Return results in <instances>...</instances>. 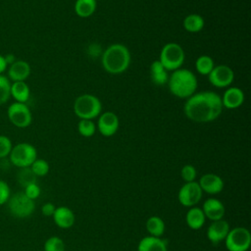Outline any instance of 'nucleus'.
Here are the masks:
<instances>
[{"label":"nucleus","instance_id":"25","mask_svg":"<svg viewBox=\"0 0 251 251\" xmlns=\"http://www.w3.org/2000/svg\"><path fill=\"white\" fill-rule=\"evenodd\" d=\"M145 226H146V230L149 232V234L152 236H156V237H161L166 230L165 222L158 216L150 217L146 221Z\"/></svg>","mask_w":251,"mask_h":251},{"label":"nucleus","instance_id":"17","mask_svg":"<svg viewBox=\"0 0 251 251\" xmlns=\"http://www.w3.org/2000/svg\"><path fill=\"white\" fill-rule=\"evenodd\" d=\"M222 99V104L223 107L232 110V109H236L239 108L243 102H244V93L243 91L239 88V87H228L223 97H221Z\"/></svg>","mask_w":251,"mask_h":251},{"label":"nucleus","instance_id":"20","mask_svg":"<svg viewBox=\"0 0 251 251\" xmlns=\"http://www.w3.org/2000/svg\"><path fill=\"white\" fill-rule=\"evenodd\" d=\"M206 221V217L201 208L191 207L185 215V222L188 227L194 230H198L203 227Z\"/></svg>","mask_w":251,"mask_h":251},{"label":"nucleus","instance_id":"5","mask_svg":"<svg viewBox=\"0 0 251 251\" xmlns=\"http://www.w3.org/2000/svg\"><path fill=\"white\" fill-rule=\"evenodd\" d=\"M184 58L185 54L182 47L176 42H169L163 46L159 61L168 72H174L181 68Z\"/></svg>","mask_w":251,"mask_h":251},{"label":"nucleus","instance_id":"8","mask_svg":"<svg viewBox=\"0 0 251 251\" xmlns=\"http://www.w3.org/2000/svg\"><path fill=\"white\" fill-rule=\"evenodd\" d=\"M225 244L228 251H247L251 244L250 231L243 226L229 229L225 239Z\"/></svg>","mask_w":251,"mask_h":251},{"label":"nucleus","instance_id":"28","mask_svg":"<svg viewBox=\"0 0 251 251\" xmlns=\"http://www.w3.org/2000/svg\"><path fill=\"white\" fill-rule=\"evenodd\" d=\"M11 97V81L10 79L0 75V105L6 103Z\"/></svg>","mask_w":251,"mask_h":251},{"label":"nucleus","instance_id":"19","mask_svg":"<svg viewBox=\"0 0 251 251\" xmlns=\"http://www.w3.org/2000/svg\"><path fill=\"white\" fill-rule=\"evenodd\" d=\"M137 251H168V243L161 237L145 236L139 241Z\"/></svg>","mask_w":251,"mask_h":251},{"label":"nucleus","instance_id":"16","mask_svg":"<svg viewBox=\"0 0 251 251\" xmlns=\"http://www.w3.org/2000/svg\"><path fill=\"white\" fill-rule=\"evenodd\" d=\"M8 67V78L13 82L25 81L31 72L29 64L24 60H16Z\"/></svg>","mask_w":251,"mask_h":251},{"label":"nucleus","instance_id":"27","mask_svg":"<svg viewBox=\"0 0 251 251\" xmlns=\"http://www.w3.org/2000/svg\"><path fill=\"white\" fill-rule=\"evenodd\" d=\"M77 130L83 137H91L96 131V125L92 120H80L77 125Z\"/></svg>","mask_w":251,"mask_h":251},{"label":"nucleus","instance_id":"24","mask_svg":"<svg viewBox=\"0 0 251 251\" xmlns=\"http://www.w3.org/2000/svg\"><path fill=\"white\" fill-rule=\"evenodd\" d=\"M96 0H76L75 3V12L80 18H88L96 10Z\"/></svg>","mask_w":251,"mask_h":251},{"label":"nucleus","instance_id":"31","mask_svg":"<svg viewBox=\"0 0 251 251\" xmlns=\"http://www.w3.org/2000/svg\"><path fill=\"white\" fill-rule=\"evenodd\" d=\"M29 168L36 176H44L49 173V164L44 159L36 158Z\"/></svg>","mask_w":251,"mask_h":251},{"label":"nucleus","instance_id":"1","mask_svg":"<svg viewBox=\"0 0 251 251\" xmlns=\"http://www.w3.org/2000/svg\"><path fill=\"white\" fill-rule=\"evenodd\" d=\"M221 96L210 90L194 93L188 97L183 106L187 119L194 123H210L217 120L223 112Z\"/></svg>","mask_w":251,"mask_h":251},{"label":"nucleus","instance_id":"2","mask_svg":"<svg viewBox=\"0 0 251 251\" xmlns=\"http://www.w3.org/2000/svg\"><path fill=\"white\" fill-rule=\"evenodd\" d=\"M130 52L122 43H113L102 53L103 69L111 75H120L126 72L130 65Z\"/></svg>","mask_w":251,"mask_h":251},{"label":"nucleus","instance_id":"22","mask_svg":"<svg viewBox=\"0 0 251 251\" xmlns=\"http://www.w3.org/2000/svg\"><path fill=\"white\" fill-rule=\"evenodd\" d=\"M30 90L25 81H14L11 83V96L15 102L25 103L29 99Z\"/></svg>","mask_w":251,"mask_h":251},{"label":"nucleus","instance_id":"15","mask_svg":"<svg viewBox=\"0 0 251 251\" xmlns=\"http://www.w3.org/2000/svg\"><path fill=\"white\" fill-rule=\"evenodd\" d=\"M206 219L213 221L222 220L225 216L226 208L222 201L217 198H208L201 208Z\"/></svg>","mask_w":251,"mask_h":251},{"label":"nucleus","instance_id":"18","mask_svg":"<svg viewBox=\"0 0 251 251\" xmlns=\"http://www.w3.org/2000/svg\"><path fill=\"white\" fill-rule=\"evenodd\" d=\"M52 217L55 225L60 228H64V229L72 227L75 220L74 212L66 206H61L56 208Z\"/></svg>","mask_w":251,"mask_h":251},{"label":"nucleus","instance_id":"36","mask_svg":"<svg viewBox=\"0 0 251 251\" xmlns=\"http://www.w3.org/2000/svg\"><path fill=\"white\" fill-rule=\"evenodd\" d=\"M55 209H56V207L54 206L53 203L47 202V203H45V204L42 205V207H41V213H42L44 216H46V217H51V216H53V214H54V212H55Z\"/></svg>","mask_w":251,"mask_h":251},{"label":"nucleus","instance_id":"21","mask_svg":"<svg viewBox=\"0 0 251 251\" xmlns=\"http://www.w3.org/2000/svg\"><path fill=\"white\" fill-rule=\"evenodd\" d=\"M150 77L155 85L162 86L168 83L169 75L168 71L163 67L159 60L153 61L150 65Z\"/></svg>","mask_w":251,"mask_h":251},{"label":"nucleus","instance_id":"30","mask_svg":"<svg viewBox=\"0 0 251 251\" xmlns=\"http://www.w3.org/2000/svg\"><path fill=\"white\" fill-rule=\"evenodd\" d=\"M44 251H65V243L58 236H50L44 242Z\"/></svg>","mask_w":251,"mask_h":251},{"label":"nucleus","instance_id":"12","mask_svg":"<svg viewBox=\"0 0 251 251\" xmlns=\"http://www.w3.org/2000/svg\"><path fill=\"white\" fill-rule=\"evenodd\" d=\"M119 126V118L114 112L107 111L99 115V119L97 122V129L103 136H113L118 131Z\"/></svg>","mask_w":251,"mask_h":251},{"label":"nucleus","instance_id":"13","mask_svg":"<svg viewBox=\"0 0 251 251\" xmlns=\"http://www.w3.org/2000/svg\"><path fill=\"white\" fill-rule=\"evenodd\" d=\"M229 229V224L224 219L213 221L207 228V238L211 243L218 244L226 239Z\"/></svg>","mask_w":251,"mask_h":251},{"label":"nucleus","instance_id":"23","mask_svg":"<svg viewBox=\"0 0 251 251\" xmlns=\"http://www.w3.org/2000/svg\"><path fill=\"white\" fill-rule=\"evenodd\" d=\"M182 25L186 31L194 33L203 29L205 21L204 18L198 14H190L184 18Z\"/></svg>","mask_w":251,"mask_h":251},{"label":"nucleus","instance_id":"10","mask_svg":"<svg viewBox=\"0 0 251 251\" xmlns=\"http://www.w3.org/2000/svg\"><path fill=\"white\" fill-rule=\"evenodd\" d=\"M203 191L200 188L198 182L191 181L185 182L178 190L177 198L179 203L184 207H194L201 200Z\"/></svg>","mask_w":251,"mask_h":251},{"label":"nucleus","instance_id":"34","mask_svg":"<svg viewBox=\"0 0 251 251\" xmlns=\"http://www.w3.org/2000/svg\"><path fill=\"white\" fill-rule=\"evenodd\" d=\"M40 192H41L40 187H39V185H38L36 182L30 183V184L26 185V186L25 187V191H24V193H25L29 199H31V200H33V201H34L36 198H38V196L40 195Z\"/></svg>","mask_w":251,"mask_h":251},{"label":"nucleus","instance_id":"26","mask_svg":"<svg viewBox=\"0 0 251 251\" xmlns=\"http://www.w3.org/2000/svg\"><path fill=\"white\" fill-rule=\"evenodd\" d=\"M214 67H215L214 61L212 57L208 55H201L196 59V62H195L196 71L198 74L202 75H208Z\"/></svg>","mask_w":251,"mask_h":251},{"label":"nucleus","instance_id":"4","mask_svg":"<svg viewBox=\"0 0 251 251\" xmlns=\"http://www.w3.org/2000/svg\"><path fill=\"white\" fill-rule=\"evenodd\" d=\"M74 112L80 120H93L102 112V103L93 94H82L74 102Z\"/></svg>","mask_w":251,"mask_h":251},{"label":"nucleus","instance_id":"33","mask_svg":"<svg viewBox=\"0 0 251 251\" xmlns=\"http://www.w3.org/2000/svg\"><path fill=\"white\" fill-rule=\"evenodd\" d=\"M13 144L11 139L6 135H0V159H5L11 153Z\"/></svg>","mask_w":251,"mask_h":251},{"label":"nucleus","instance_id":"32","mask_svg":"<svg viewBox=\"0 0 251 251\" xmlns=\"http://www.w3.org/2000/svg\"><path fill=\"white\" fill-rule=\"evenodd\" d=\"M180 176L184 182L195 181V178L197 176V171L192 165H184L180 170Z\"/></svg>","mask_w":251,"mask_h":251},{"label":"nucleus","instance_id":"6","mask_svg":"<svg viewBox=\"0 0 251 251\" xmlns=\"http://www.w3.org/2000/svg\"><path fill=\"white\" fill-rule=\"evenodd\" d=\"M10 162L20 168H28L37 158V151L33 145L27 142L18 143L13 146L9 155Z\"/></svg>","mask_w":251,"mask_h":251},{"label":"nucleus","instance_id":"9","mask_svg":"<svg viewBox=\"0 0 251 251\" xmlns=\"http://www.w3.org/2000/svg\"><path fill=\"white\" fill-rule=\"evenodd\" d=\"M7 116L11 124L20 128L27 127L32 122L31 112L25 103H12L8 107Z\"/></svg>","mask_w":251,"mask_h":251},{"label":"nucleus","instance_id":"37","mask_svg":"<svg viewBox=\"0 0 251 251\" xmlns=\"http://www.w3.org/2000/svg\"><path fill=\"white\" fill-rule=\"evenodd\" d=\"M7 68H8V65L5 61V58L0 54V75H2V73H4L7 70Z\"/></svg>","mask_w":251,"mask_h":251},{"label":"nucleus","instance_id":"3","mask_svg":"<svg viewBox=\"0 0 251 251\" xmlns=\"http://www.w3.org/2000/svg\"><path fill=\"white\" fill-rule=\"evenodd\" d=\"M168 86L174 96L187 99L195 93L198 82L196 75L190 70L179 68L169 76Z\"/></svg>","mask_w":251,"mask_h":251},{"label":"nucleus","instance_id":"29","mask_svg":"<svg viewBox=\"0 0 251 251\" xmlns=\"http://www.w3.org/2000/svg\"><path fill=\"white\" fill-rule=\"evenodd\" d=\"M36 176L32 173V171L30 170V168H23L21 169V171L18 174V180L20 182V184L24 187H25L26 185L30 184V183H34L36 182Z\"/></svg>","mask_w":251,"mask_h":251},{"label":"nucleus","instance_id":"14","mask_svg":"<svg viewBox=\"0 0 251 251\" xmlns=\"http://www.w3.org/2000/svg\"><path fill=\"white\" fill-rule=\"evenodd\" d=\"M198 184L203 192H206L212 195L222 192L225 186L223 178L220 176L212 173L203 175L200 177Z\"/></svg>","mask_w":251,"mask_h":251},{"label":"nucleus","instance_id":"7","mask_svg":"<svg viewBox=\"0 0 251 251\" xmlns=\"http://www.w3.org/2000/svg\"><path fill=\"white\" fill-rule=\"evenodd\" d=\"M7 203L10 213L16 218H27L35 209L34 201L29 199L24 192H17L10 196Z\"/></svg>","mask_w":251,"mask_h":251},{"label":"nucleus","instance_id":"11","mask_svg":"<svg viewBox=\"0 0 251 251\" xmlns=\"http://www.w3.org/2000/svg\"><path fill=\"white\" fill-rule=\"evenodd\" d=\"M210 83L218 88H225L229 86L234 79V73L232 69L226 65H218L213 68L208 75Z\"/></svg>","mask_w":251,"mask_h":251},{"label":"nucleus","instance_id":"38","mask_svg":"<svg viewBox=\"0 0 251 251\" xmlns=\"http://www.w3.org/2000/svg\"><path fill=\"white\" fill-rule=\"evenodd\" d=\"M4 58H5V61H6L8 66H10L11 64H13L16 61V58H15V56L13 54H8V55L4 56Z\"/></svg>","mask_w":251,"mask_h":251},{"label":"nucleus","instance_id":"35","mask_svg":"<svg viewBox=\"0 0 251 251\" xmlns=\"http://www.w3.org/2000/svg\"><path fill=\"white\" fill-rule=\"evenodd\" d=\"M11 196V190L7 182L0 180V206L7 203Z\"/></svg>","mask_w":251,"mask_h":251}]
</instances>
